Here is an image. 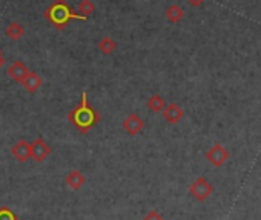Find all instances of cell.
Returning <instances> with one entry per match:
<instances>
[{
	"label": "cell",
	"instance_id": "obj_1",
	"mask_svg": "<svg viewBox=\"0 0 261 220\" xmlns=\"http://www.w3.org/2000/svg\"><path fill=\"white\" fill-rule=\"evenodd\" d=\"M100 120L102 116L91 106L86 93H81L80 103L68 113V122L81 134L90 132Z\"/></svg>",
	"mask_w": 261,
	"mask_h": 220
},
{
	"label": "cell",
	"instance_id": "obj_2",
	"mask_svg": "<svg viewBox=\"0 0 261 220\" xmlns=\"http://www.w3.org/2000/svg\"><path fill=\"white\" fill-rule=\"evenodd\" d=\"M43 17L57 30L63 31L71 20H86V17L77 14L66 0H54V2L43 11Z\"/></svg>",
	"mask_w": 261,
	"mask_h": 220
},
{
	"label": "cell",
	"instance_id": "obj_3",
	"mask_svg": "<svg viewBox=\"0 0 261 220\" xmlns=\"http://www.w3.org/2000/svg\"><path fill=\"white\" fill-rule=\"evenodd\" d=\"M205 157L215 168H220V167H223L229 160V151L224 148L221 143H215V145H212L211 148L205 153Z\"/></svg>",
	"mask_w": 261,
	"mask_h": 220
},
{
	"label": "cell",
	"instance_id": "obj_4",
	"mask_svg": "<svg viewBox=\"0 0 261 220\" xmlns=\"http://www.w3.org/2000/svg\"><path fill=\"white\" fill-rule=\"evenodd\" d=\"M189 193L191 196L198 200V202H205L212 193H214V186L211 185V182L205 177H198L191 186H189Z\"/></svg>",
	"mask_w": 261,
	"mask_h": 220
},
{
	"label": "cell",
	"instance_id": "obj_5",
	"mask_svg": "<svg viewBox=\"0 0 261 220\" xmlns=\"http://www.w3.org/2000/svg\"><path fill=\"white\" fill-rule=\"evenodd\" d=\"M49 154H51V148L43 137H37L34 139V142H31V159H34L37 163L45 162Z\"/></svg>",
	"mask_w": 261,
	"mask_h": 220
},
{
	"label": "cell",
	"instance_id": "obj_6",
	"mask_svg": "<svg viewBox=\"0 0 261 220\" xmlns=\"http://www.w3.org/2000/svg\"><path fill=\"white\" fill-rule=\"evenodd\" d=\"M122 126L129 135H137L138 132H141L144 129V120L138 114L132 113L122 122Z\"/></svg>",
	"mask_w": 261,
	"mask_h": 220
},
{
	"label": "cell",
	"instance_id": "obj_7",
	"mask_svg": "<svg viewBox=\"0 0 261 220\" xmlns=\"http://www.w3.org/2000/svg\"><path fill=\"white\" fill-rule=\"evenodd\" d=\"M28 72H30V69H28V66H26L22 60L13 62V63L8 66V69H7L8 77H10L11 80L17 82V84H22V82H23V79L26 77Z\"/></svg>",
	"mask_w": 261,
	"mask_h": 220
},
{
	"label": "cell",
	"instance_id": "obj_8",
	"mask_svg": "<svg viewBox=\"0 0 261 220\" xmlns=\"http://www.w3.org/2000/svg\"><path fill=\"white\" fill-rule=\"evenodd\" d=\"M163 117L167 123L170 125H176L179 123L183 117H185V111L183 108L179 105V103H167L164 108H163Z\"/></svg>",
	"mask_w": 261,
	"mask_h": 220
},
{
	"label": "cell",
	"instance_id": "obj_9",
	"mask_svg": "<svg viewBox=\"0 0 261 220\" xmlns=\"http://www.w3.org/2000/svg\"><path fill=\"white\" fill-rule=\"evenodd\" d=\"M11 154H13L14 159L19 160L20 163L30 160V159H31V143L26 142V140H19L17 143L13 145Z\"/></svg>",
	"mask_w": 261,
	"mask_h": 220
},
{
	"label": "cell",
	"instance_id": "obj_10",
	"mask_svg": "<svg viewBox=\"0 0 261 220\" xmlns=\"http://www.w3.org/2000/svg\"><path fill=\"white\" fill-rule=\"evenodd\" d=\"M20 85L23 87V90H25L26 93L34 94V93H37V91L42 88V85H43V79L37 74V72L30 71L28 74H26V77L23 79V82H22Z\"/></svg>",
	"mask_w": 261,
	"mask_h": 220
},
{
	"label": "cell",
	"instance_id": "obj_11",
	"mask_svg": "<svg viewBox=\"0 0 261 220\" xmlns=\"http://www.w3.org/2000/svg\"><path fill=\"white\" fill-rule=\"evenodd\" d=\"M65 183H66L71 189L77 191V189H80V188L86 183V177H84L78 170H72V171H69V173L66 174Z\"/></svg>",
	"mask_w": 261,
	"mask_h": 220
},
{
	"label": "cell",
	"instance_id": "obj_12",
	"mask_svg": "<svg viewBox=\"0 0 261 220\" xmlns=\"http://www.w3.org/2000/svg\"><path fill=\"white\" fill-rule=\"evenodd\" d=\"M164 17L169 23H179L185 17V11L180 5H170L164 11Z\"/></svg>",
	"mask_w": 261,
	"mask_h": 220
},
{
	"label": "cell",
	"instance_id": "obj_13",
	"mask_svg": "<svg viewBox=\"0 0 261 220\" xmlns=\"http://www.w3.org/2000/svg\"><path fill=\"white\" fill-rule=\"evenodd\" d=\"M5 34H7V37H10L11 40L17 42V40H20V39L25 36V28H23L19 22H11V23L7 26Z\"/></svg>",
	"mask_w": 261,
	"mask_h": 220
},
{
	"label": "cell",
	"instance_id": "obj_14",
	"mask_svg": "<svg viewBox=\"0 0 261 220\" xmlns=\"http://www.w3.org/2000/svg\"><path fill=\"white\" fill-rule=\"evenodd\" d=\"M97 48L100 49V52H102L103 56H111V54L117 49V42H115L112 37L106 36V37H103V39L99 42Z\"/></svg>",
	"mask_w": 261,
	"mask_h": 220
},
{
	"label": "cell",
	"instance_id": "obj_15",
	"mask_svg": "<svg viewBox=\"0 0 261 220\" xmlns=\"http://www.w3.org/2000/svg\"><path fill=\"white\" fill-rule=\"evenodd\" d=\"M146 106L149 108V111H152V113H161L163 111V108L166 106V100L161 97V96H158V94H152L149 99H148V102H146Z\"/></svg>",
	"mask_w": 261,
	"mask_h": 220
},
{
	"label": "cell",
	"instance_id": "obj_16",
	"mask_svg": "<svg viewBox=\"0 0 261 220\" xmlns=\"http://www.w3.org/2000/svg\"><path fill=\"white\" fill-rule=\"evenodd\" d=\"M78 13H80V16L88 19L91 14L96 13V4L93 2V0H80V4H78Z\"/></svg>",
	"mask_w": 261,
	"mask_h": 220
},
{
	"label": "cell",
	"instance_id": "obj_17",
	"mask_svg": "<svg viewBox=\"0 0 261 220\" xmlns=\"http://www.w3.org/2000/svg\"><path fill=\"white\" fill-rule=\"evenodd\" d=\"M0 220H19L17 215L7 206L0 208Z\"/></svg>",
	"mask_w": 261,
	"mask_h": 220
},
{
	"label": "cell",
	"instance_id": "obj_18",
	"mask_svg": "<svg viewBox=\"0 0 261 220\" xmlns=\"http://www.w3.org/2000/svg\"><path fill=\"white\" fill-rule=\"evenodd\" d=\"M143 220H164L163 218V215L158 212V211H155V209H151L144 217H143Z\"/></svg>",
	"mask_w": 261,
	"mask_h": 220
},
{
	"label": "cell",
	"instance_id": "obj_19",
	"mask_svg": "<svg viewBox=\"0 0 261 220\" xmlns=\"http://www.w3.org/2000/svg\"><path fill=\"white\" fill-rule=\"evenodd\" d=\"M205 2H206V0H188V4H189L191 7H194V8H198V7H201Z\"/></svg>",
	"mask_w": 261,
	"mask_h": 220
},
{
	"label": "cell",
	"instance_id": "obj_20",
	"mask_svg": "<svg viewBox=\"0 0 261 220\" xmlns=\"http://www.w3.org/2000/svg\"><path fill=\"white\" fill-rule=\"evenodd\" d=\"M5 62H7V60H5V57H4L2 54H0V68H2V66L5 65Z\"/></svg>",
	"mask_w": 261,
	"mask_h": 220
},
{
	"label": "cell",
	"instance_id": "obj_21",
	"mask_svg": "<svg viewBox=\"0 0 261 220\" xmlns=\"http://www.w3.org/2000/svg\"><path fill=\"white\" fill-rule=\"evenodd\" d=\"M0 54H2V49H0Z\"/></svg>",
	"mask_w": 261,
	"mask_h": 220
}]
</instances>
